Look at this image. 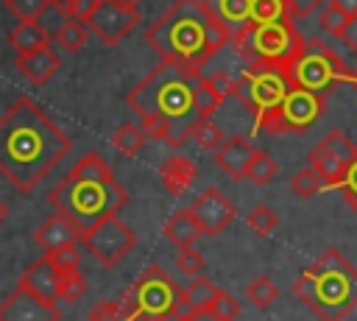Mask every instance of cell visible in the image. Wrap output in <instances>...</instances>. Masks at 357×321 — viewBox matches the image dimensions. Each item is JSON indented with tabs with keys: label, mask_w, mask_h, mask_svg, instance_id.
Listing matches in <instances>:
<instances>
[{
	"label": "cell",
	"mask_w": 357,
	"mask_h": 321,
	"mask_svg": "<svg viewBox=\"0 0 357 321\" xmlns=\"http://www.w3.org/2000/svg\"><path fill=\"white\" fill-rule=\"evenodd\" d=\"M290 8L284 0H254L251 3V22L262 25V22H279V20H290Z\"/></svg>",
	"instance_id": "obj_31"
},
{
	"label": "cell",
	"mask_w": 357,
	"mask_h": 321,
	"mask_svg": "<svg viewBox=\"0 0 357 321\" xmlns=\"http://www.w3.org/2000/svg\"><path fill=\"white\" fill-rule=\"evenodd\" d=\"M245 299L257 307V310H268L276 299H279V288L273 285V279L271 276H257L254 282H248V288H245Z\"/></svg>",
	"instance_id": "obj_30"
},
{
	"label": "cell",
	"mask_w": 357,
	"mask_h": 321,
	"mask_svg": "<svg viewBox=\"0 0 357 321\" xmlns=\"http://www.w3.org/2000/svg\"><path fill=\"white\" fill-rule=\"evenodd\" d=\"M14 67H17V73H22L33 87H45V84L59 73L61 56L47 45V47H39V50L28 53V56H17Z\"/></svg>",
	"instance_id": "obj_18"
},
{
	"label": "cell",
	"mask_w": 357,
	"mask_h": 321,
	"mask_svg": "<svg viewBox=\"0 0 357 321\" xmlns=\"http://www.w3.org/2000/svg\"><path fill=\"white\" fill-rule=\"evenodd\" d=\"M287 3V8H290V14H293V20L296 17H310L324 0H284ZM329 3V0H326Z\"/></svg>",
	"instance_id": "obj_43"
},
{
	"label": "cell",
	"mask_w": 357,
	"mask_h": 321,
	"mask_svg": "<svg viewBox=\"0 0 357 321\" xmlns=\"http://www.w3.org/2000/svg\"><path fill=\"white\" fill-rule=\"evenodd\" d=\"M81 243L103 268H112L134 251L137 234L126 221H120V215H112V218H103L100 223H95L92 229H86Z\"/></svg>",
	"instance_id": "obj_11"
},
{
	"label": "cell",
	"mask_w": 357,
	"mask_h": 321,
	"mask_svg": "<svg viewBox=\"0 0 357 321\" xmlns=\"http://www.w3.org/2000/svg\"><path fill=\"white\" fill-rule=\"evenodd\" d=\"M187 140H192L201 151H212V154L226 142V137H223L220 126H218V123H212L209 117H195V120L181 131V137H178V142H181V145H184Z\"/></svg>",
	"instance_id": "obj_24"
},
{
	"label": "cell",
	"mask_w": 357,
	"mask_h": 321,
	"mask_svg": "<svg viewBox=\"0 0 357 321\" xmlns=\"http://www.w3.org/2000/svg\"><path fill=\"white\" fill-rule=\"evenodd\" d=\"M220 290L206 279V276H192L187 288H181V307L192 313H206Z\"/></svg>",
	"instance_id": "obj_25"
},
{
	"label": "cell",
	"mask_w": 357,
	"mask_h": 321,
	"mask_svg": "<svg viewBox=\"0 0 357 321\" xmlns=\"http://www.w3.org/2000/svg\"><path fill=\"white\" fill-rule=\"evenodd\" d=\"M86 36H89V25L86 22H81V20H61V25L53 33V42L64 53H78L86 45Z\"/></svg>",
	"instance_id": "obj_26"
},
{
	"label": "cell",
	"mask_w": 357,
	"mask_h": 321,
	"mask_svg": "<svg viewBox=\"0 0 357 321\" xmlns=\"http://www.w3.org/2000/svg\"><path fill=\"white\" fill-rule=\"evenodd\" d=\"M181 290L159 265H148L120 299V321H142L181 313Z\"/></svg>",
	"instance_id": "obj_8"
},
{
	"label": "cell",
	"mask_w": 357,
	"mask_h": 321,
	"mask_svg": "<svg viewBox=\"0 0 357 321\" xmlns=\"http://www.w3.org/2000/svg\"><path fill=\"white\" fill-rule=\"evenodd\" d=\"M279 173V165H276V159L268 154V151H259L257 148V154H254V159H251V165H248V181L251 184H257V187H265V184H271L273 181V176Z\"/></svg>",
	"instance_id": "obj_29"
},
{
	"label": "cell",
	"mask_w": 357,
	"mask_h": 321,
	"mask_svg": "<svg viewBox=\"0 0 357 321\" xmlns=\"http://www.w3.org/2000/svg\"><path fill=\"white\" fill-rule=\"evenodd\" d=\"M59 276H61V271L53 265V260H50L47 254H42L36 262H31V265H28V268L20 274L17 285H25V288L36 290L39 296H45V299H53V301H56Z\"/></svg>",
	"instance_id": "obj_19"
},
{
	"label": "cell",
	"mask_w": 357,
	"mask_h": 321,
	"mask_svg": "<svg viewBox=\"0 0 357 321\" xmlns=\"http://www.w3.org/2000/svg\"><path fill=\"white\" fill-rule=\"evenodd\" d=\"M126 204V187L117 181L109 162L95 151L84 154L73 170L50 190V207L67 215L81 232L92 229L103 218L117 215Z\"/></svg>",
	"instance_id": "obj_3"
},
{
	"label": "cell",
	"mask_w": 357,
	"mask_h": 321,
	"mask_svg": "<svg viewBox=\"0 0 357 321\" xmlns=\"http://www.w3.org/2000/svg\"><path fill=\"white\" fill-rule=\"evenodd\" d=\"M204 265H206V260H204L201 251H195L192 246H190V248H178V254H176V268H178L181 274H187V276H201Z\"/></svg>",
	"instance_id": "obj_38"
},
{
	"label": "cell",
	"mask_w": 357,
	"mask_h": 321,
	"mask_svg": "<svg viewBox=\"0 0 357 321\" xmlns=\"http://www.w3.org/2000/svg\"><path fill=\"white\" fill-rule=\"evenodd\" d=\"M89 321H120V299H114V301H98L92 310H89V315H86Z\"/></svg>",
	"instance_id": "obj_41"
},
{
	"label": "cell",
	"mask_w": 357,
	"mask_h": 321,
	"mask_svg": "<svg viewBox=\"0 0 357 321\" xmlns=\"http://www.w3.org/2000/svg\"><path fill=\"white\" fill-rule=\"evenodd\" d=\"M120 3H128V6H139V0H120Z\"/></svg>",
	"instance_id": "obj_49"
},
{
	"label": "cell",
	"mask_w": 357,
	"mask_h": 321,
	"mask_svg": "<svg viewBox=\"0 0 357 321\" xmlns=\"http://www.w3.org/2000/svg\"><path fill=\"white\" fill-rule=\"evenodd\" d=\"M86 25L103 45H120L139 25V8L120 0H100Z\"/></svg>",
	"instance_id": "obj_13"
},
{
	"label": "cell",
	"mask_w": 357,
	"mask_h": 321,
	"mask_svg": "<svg viewBox=\"0 0 357 321\" xmlns=\"http://www.w3.org/2000/svg\"><path fill=\"white\" fill-rule=\"evenodd\" d=\"M209 313H212V315H218V318H223V321H234V318L240 315V301H237L231 293L220 290V293L215 296V301H212Z\"/></svg>",
	"instance_id": "obj_40"
},
{
	"label": "cell",
	"mask_w": 357,
	"mask_h": 321,
	"mask_svg": "<svg viewBox=\"0 0 357 321\" xmlns=\"http://www.w3.org/2000/svg\"><path fill=\"white\" fill-rule=\"evenodd\" d=\"M81 237H84V232H81L67 215H61V212L50 215L47 221H42V223L33 229V243L39 246L42 254L56 251V248H61V246H73V243H78Z\"/></svg>",
	"instance_id": "obj_17"
},
{
	"label": "cell",
	"mask_w": 357,
	"mask_h": 321,
	"mask_svg": "<svg viewBox=\"0 0 357 321\" xmlns=\"http://www.w3.org/2000/svg\"><path fill=\"white\" fill-rule=\"evenodd\" d=\"M245 223H248V229H251L254 234L268 237V234H271V232L279 226V218H276V212H273L268 204H257V207L248 212Z\"/></svg>",
	"instance_id": "obj_35"
},
{
	"label": "cell",
	"mask_w": 357,
	"mask_h": 321,
	"mask_svg": "<svg viewBox=\"0 0 357 321\" xmlns=\"http://www.w3.org/2000/svg\"><path fill=\"white\" fill-rule=\"evenodd\" d=\"M346 22H349V14H343V11H340L337 6H332V3H326L324 11L318 14V28H321L324 33H329V36H340L343 28H346Z\"/></svg>",
	"instance_id": "obj_37"
},
{
	"label": "cell",
	"mask_w": 357,
	"mask_h": 321,
	"mask_svg": "<svg viewBox=\"0 0 357 321\" xmlns=\"http://www.w3.org/2000/svg\"><path fill=\"white\" fill-rule=\"evenodd\" d=\"M176 321H223V318H218V315H212L209 310L206 313H192V310H184Z\"/></svg>",
	"instance_id": "obj_45"
},
{
	"label": "cell",
	"mask_w": 357,
	"mask_h": 321,
	"mask_svg": "<svg viewBox=\"0 0 357 321\" xmlns=\"http://www.w3.org/2000/svg\"><path fill=\"white\" fill-rule=\"evenodd\" d=\"M3 6L17 17V22L39 20L47 8H53V0H3Z\"/></svg>",
	"instance_id": "obj_36"
},
{
	"label": "cell",
	"mask_w": 357,
	"mask_h": 321,
	"mask_svg": "<svg viewBox=\"0 0 357 321\" xmlns=\"http://www.w3.org/2000/svg\"><path fill=\"white\" fill-rule=\"evenodd\" d=\"M290 78L296 87L326 98L332 89L351 81V70L324 39H307L304 50L290 64Z\"/></svg>",
	"instance_id": "obj_9"
},
{
	"label": "cell",
	"mask_w": 357,
	"mask_h": 321,
	"mask_svg": "<svg viewBox=\"0 0 357 321\" xmlns=\"http://www.w3.org/2000/svg\"><path fill=\"white\" fill-rule=\"evenodd\" d=\"M8 45H11V50H17V56H28V53H33L39 47H47L50 45V33L39 20H25V22H17L11 28Z\"/></svg>",
	"instance_id": "obj_21"
},
{
	"label": "cell",
	"mask_w": 357,
	"mask_h": 321,
	"mask_svg": "<svg viewBox=\"0 0 357 321\" xmlns=\"http://www.w3.org/2000/svg\"><path fill=\"white\" fill-rule=\"evenodd\" d=\"M254 154H257V148L251 145V140L243 134H234V137H226V142L215 151V165L231 181H243L248 176V165H251Z\"/></svg>",
	"instance_id": "obj_16"
},
{
	"label": "cell",
	"mask_w": 357,
	"mask_h": 321,
	"mask_svg": "<svg viewBox=\"0 0 357 321\" xmlns=\"http://www.w3.org/2000/svg\"><path fill=\"white\" fill-rule=\"evenodd\" d=\"M195 84L198 78L159 61L128 95L126 103L139 114H162L167 120H195Z\"/></svg>",
	"instance_id": "obj_5"
},
{
	"label": "cell",
	"mask_w": 357,
	"mask_h": 321,
	"mask_svg": "<svg viewBox=\"0 0 357 321\" xmlns=\"http://www.w3.org/2000/svg\"><path fill=\"white\" fill-rule=\"evenodd\" d=\"M354 159H357V145L340 128H329L307 156L310 167L326 181V187H340Z\"/></svg>",
	"instance_id": "obj_12"
},
{
	"label": "cell",
	"mask_w": 357,
	"mask_h": 321,
	"mask_svg": "<svg viewBox=\"0 0 357 321\" xmlns=\"http://www.w3.org/2000/svg\"><path fill=\"white\" fill-rule=\"evenodd\" d=\"M73 140L31 98L14 100L0 114V176L28 195L67 156Z\"/></svg>",
	"instance_id": "obj_1"
},
{
	"label": "cell",
	"mask_w": 357,
	"mask_h": 321,
	"mask_svg": "<svg viewBox=\"0 0 357 321\" xmlns=\"http://www.w3.org/2000/svg\"><path fill=\"white\" fill-rule=\"evenodd\" d=\"M148 142V134L142 131V126L134 123H123L114 134H112V145L123 154V156H137Z\"/></svg>",
	"instance_id": "obj_27"
},
{
	"label": "cell",
	"mask_w": 357,
	"mask_h": 321,
	"mask_svg": "<svg viewBox=\"0 0 357 321\" xmlns=\"http://www.w3.org/2000/svg\"><path fill=\"white\" fill-rule=\"evenodd\" d=\"M0 321H61V310L53 299L17 285V290L0 301Z\"/></svg>",
	"instance_id": "obj_14"
},
{
	"label": "cell",
	"mask_w": 357,
	"mask_h": 321,
	"mask_svg": "<svg viewBox=\"0 0 357 321\" xmlns=\"http://www.w3.org/2000/svg\"><path fill=\"white\" fill-rule=\"evenodd\" d=\"M139 126L148 134V140L167 142L170 148H178L176 145V134H173V120H167L162 114H145V117H139Z\"/></svg>",
	"instance_id": "obj_32"
},
{
	"label": "cell",
	"mask_w": 357,
	"mask_h": 321,
	"mask_svg": "<svg viewBox=\"0 0 357 321\" xmlns=\"http://www.w3.org/2000/svg\"><path fill=\"white\" fill-rule=\"evenodd\" d=\"M332 6H337L343 14H349V17H354L357 14V0H329Z\"/></svg>",
	"instance_id": "obj_46"
},
{
	"label": "cell",
	"mask_w": 357,
	"mask_h": 321,
	"mask_svg": "<svg viewBox=\"0 0 357 321\" xmlns=\"http://www.w3.org/2000/svg\"><path fill=\"white\" fill-rule=\"evenodd\" d=\"M231 42V31L223 28L204 0H176L153 25L145 31V45L170 67L198 78Z\"/></svg>",
	"instance_id": "obj_2"
},
{
	"label": "cell",
	"mask_w": 357,
	"mask_h": 321,
	"mask_svg": "<svg viewBox=\"0 0 357 321\" xmlns=\"http://www.w3.org/2000/svg\"><path fill=\"white\" fill-rule=\"evenodd\" d=\"M98 6H100V0H53V11L61 20H81V22H89V17Z\"/></svg>",
	"instance_id": "obj_33"
},
{
	"label": "cell",
	"mask_w": 357,
	"mask_h": 321,
	"mask_svg": "<svg viewBox=\"0 0 357 321\" xmlns=\"http://www.w3.org/2000/svg\"><path fill=\"white\" fill-rule=\"evenodd\" d=\"M351 84H354V89H357V67H351Z\"/></svg>",
	"instance_id": "obj_48"
},
{
	"label": "cell",
	"mask_w": 357,
	"mask_h": 321,
	"mask_svg": "<svg viewBox=\"0 0 357 321\" xmlns=\"http://www.w3.org/2000/svg\"><path fill=\"white\" fill-rule=\"evenodd\" d=\"M212 17L231 31V36L251 25V3L254 0H204Z\"/></svg>",
	"instance_id": "obj_20"
},
{
	"label": "cell",
	"mask_w": 357,
	"mask_h": 321,
	"mask_svg": "<svg viewBox=\"0 0 357 321\" xmlns=\"http://www.w3.org/2000/svg\"><path fill=\"white\" fill-rule=\"evenodd\" d=\"M290 67H273V64H251L243 70V75L234 84V98L254 114V131L282 106L287 92L293 89Z\"/></svg>",
	"instance_id": "obj_7"
},
{
	"label": "cell",
	"mask_w": 357,
	"mask_h": 321,
	"mask_svg": "<svg viewBox=\"0 0 357 321\" xmlns=\"http://www.w3.org/2000/svg\"><path fill=\"white\" fill-rule=\"evenodd\" d=\"M231 45L237 56L251 64H273V67H290L296 56L304 50L307 39L298 33L293 17L279 20V22H262V25H248L231 36Z\"/></svg>",
	"instance_id": "obj_6"
},
{
	"label": "cell",
	"mask_w": 357,
	"mask_h": 321,
	"mask_svg": "<svg viewBox=\"0 0 357 321\" xmlns=\"http://www.w3.org/2000/svg\"><path fill=\"white\" fill-rule=\"evenodd\" d=\"M326 112V98L307 92L301 87H293L287 92V98L282 100V106L257 128V131H268V134H304L310 131L318 117Z\"/></svg>",
	"instance_id": "obj_10"
},
{
	"label": "cell",
	"mask_w": 357,
	"mask_h": 321,
	"mask_svg": "<svg viewBox=\"0 0 357 321\" xmlns=\"http://www.w3.org/2000/svg\"><path fill=\"white\" fill-rule=\"evenodd\" d=\"M340 195H343L346 207H351V209L357 212V159L351 162V167H349V173H346V179H343V184H340Z\"/></svg>",
	"instance_id": "obj_42"
},
{
	"label": "cell",
	"mask_w": 357,
	"mask_h": 321,
	"mask_svg": "<svg viewBox=\"0 0 357 321\" xmlns=\"http://www.w3.org/2000/svg\"><path fill=\"white\" fill-rule=\"evenodd\" d=\"M290 187H293V193L296 195H301V198H312V195H318L324 187H326V181L307 165V167H301V170H296L293 173V179H290Z\"/></svg>",
	"instance_id": "obj_34"
},
{
	"label": "cell",
	"mask_w": 357,
	"mask_h": 321,
	"mask_svg": "<svg viewBox=\"0 0 357 321\" xmlns=\"http://www.w3.org/2000/svg\"><path fill=\"white\" fill-rule=\"evenodd\" d=\"M293 296L304 301L318 321H343L357 307V268L337 248H326L296 276Z\"/></svg>",
	"instance_id": "obj_4"
},
{
	"label": "cell",
	"mask_w": 357,
	"mask_h": 321,
	"mask_svg": "<svg viewBox=\"0 0 357 321\" xmlns=\"http://www.w3.org/2000/svg\"><path fill=\"white\" fill-rule=\"evenodd\" d=\"M8 212H11V209H8V204L0 198V223H6V221H8Z\"/></svg>",
	"instance_id": "obj_47"
},
{
	"label": "cell",
	"mask_w": 357,
	"mask_h": 321,
	"mask_svg": "<svg viewBox=\"0 0 357 321\" xmlns=\"http://www.w3.org/2000/svg\"><path fill=\"white\" fill-rule=\"evenodd\" d=\"M86 293V279L81 276V271H64L59 276V288H56V301L61 304H78Z\"/></svg>",
	"instance_id": "obj_28"
},
{
	"label": "cell",
	"mask_w": 357,
	"mask_h": 321,
	"mask_svg": "<svg viewBox=\"0 0 357 321\" xmlns=\"http://www.w3.org/2000/svg\"><path fill=\"white\" fill-rule=\"evenodd\" d=\"M162 232H165V237H167L176 248H190V246L195 243V237L204 234L201 226H198V221L192 218L190 207H187V209H176V212L165 221Z\"/></svg>",
	"instance_id": "obj_23"
},
{
	"label": "cell",
	"mask_w": 357,
	"mask_h": 321,
	"mask_svg": "<svg viewBox=\"0 0 357 321\" xmlns=\"http://www.w3.org/2000/svg\"><path fill=\"white\" fill-rule=\"evenodd\" d=\"M340 42L346 45V50L357 53V14L349 17V22H346V28H343V33H340Z\"/></svg>",
	"instance_id": "obj_44"
},
{
	"label": "cell",
	"mask_w": 357,
	"mask_h": 321,
	"mask_svg": "<svg viewBox=\"0 0 357 321\" xmlns=\"http://www.w3.org/2000/svg\"><path fill=\"white\" fill-rule=\"evenodd\" d=\"M159 179H162V184H165L167 193L181 195L192 184V179H195V162L190 156H170V159L162 162Z\"/></svg>",
	"instance_id": "obj_22"
},
{
	"label": "cell",
	"mask_w": 357,
	"mask_h": 321,
	"mask_svg": "<svg viewBox=\"0 0 357 321\" xmlns=\"http://www.w3.org/2000/svg\"><path fill=\"white\" fill-rule=\"evenodd\" d=\"M47 257L53 260V265L64 274V271H75L78 265H81V248H78V243H73V246H61V248H56V251H47Z\"/></svg>",
	"instance_id": "obj_39"
},
{
	"label": "cell",
	"mask_w": 357,
	"mask_h": 321,
	"mask_svg": "<svg viewBox=\"0 0 357 321\" xmlns=\"http://www.w3.org/2000/svg\"><path fill=\"white\" fill-rule=\"evenodd\" d=\"M190 212L206 237H218L234 221L237 207L218 187H206L201 195H195V201L190 204Z\"/></svg>",
	"instance_id": "obj_15"
}]
</instances>
